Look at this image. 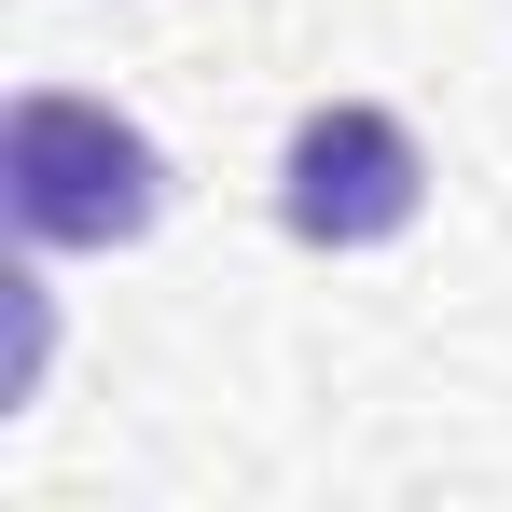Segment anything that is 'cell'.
Masks as SVG:
<instances>
[{"mask_svg":"<svg viewBox=\"0 0 512 512\" xmlns=\"http://www.w3.org/2000/svg\"><path fill=\"white\" fill-rule=\"evenodd\" d=\"M167 139L125 125L111 97L28 84L0 111V208H14V250H139L167 222Z\"/></svg>","mask_w":512,"mask_h":512,"instance_id":"cell-1","label":"cell"},{"mask_svg":"<svg viewBox=\"0 0 512 512\" xmlns=\"http://www.w3.org/2000/svg\"><path fill=\"white\" fill-rule=\"evenodd\" d=\"M429 208V153L402 111H374V97H319L305 125H291V153H277V222H291V250H388V236H416Z\"/></svg>","mask_w":512,"mask_h":512,"instance_id":"cell-2","label":"cell"}]
</instances>
